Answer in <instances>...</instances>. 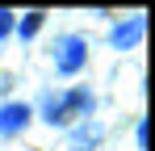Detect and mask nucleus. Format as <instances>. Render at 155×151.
Wrapping results in <instances>:
<instances>
[{"label": "nucleus", "mask_w": 155, "mask_h": 151, "mask_svg": "<svg viewBox=\"0 0 155 151\" xmlns=\"http://www.w3.org/2000/svg\"><path fill=\"white\" fill-rule=\"evenodd\" d=\"M8 29H13V13H8V8H0V38H4Z\"/></svg>", "instance_id": "nucleus-7"}, {"label": "nucleus", "mask_w": 155, "mask_h": 151, "mask_svg": "<svg viewBox=\"0 0 155 151\" xmlns=\"http://www.w3.org/2000/svg\"><path fill=\"white\" fill-rule=\"evenodd\" d=\"M42 17H46V13H25V21H21V38H29V34H38V25H42Z\"/></svg>", "instance_id": "nucleus-6"}, {"label": "nucleus", "mask_w": 155, "mask_h": 151, "mask_svg": "<svg viewBox=\"0 0 155 151\" xmlns=\"http://www.w3.org/2000/svg\"><path fill=\"white\" fill-rule=\"evenodd\" d=\"M101 134H105V130H101L97 122H84L76 134H71V147H76V151H84V147H97V143H101Z\"/></svg>", "instance_id": "nucleus-5"}, {"label": "nucleus", "mask_w": 155, "mask_h": 151, "mask_svg": "<svg viewBox=\"0 0 155 151\" xmlns=\"http://www.w3.org/2000/svg\"><path fill=\"white\" fill-rule=\"evenodd\" d=\"M84 59H88V46H84V38L76 34H67V38H59V46H54V67L63 76H76L84 67Z\"/></svg>", "instance_id": "nucleus-1"}, {"label": "nucleus", "mask_w": 155, "mask_h": 151, "mask_svg": "<svg viewBox=\"0 0 155 151\" xmlns=\"http://www.w3.org/2000/svg\"><path fill=\"white\" fill-rule=\"evenodd\" d=\"M88 109H92V92H84V88L67 92L63 101H46V118H51V122H67V118H76V113H88Z\"/></svg>", "instance_id": "nucleus-2"}, {"label": "nucleus", "mask_w": 155, "mask_h": 151, "mask_svg": "<svg viewBox=\"0 0 155 151\" xmlns=\"http://www.w3.org/2000/svg\"><path fill=\"white\" fill-rule=\"evenodd\" d=\"M143 25H147L143 17H130V21H122L117 29H113V34H109V42H113L117 50H130L134 42H138V38H143Z\"/></svg>", "instance_id": "nucleus-4"}, {"label": "nucleus", "mask_w": 155, "mask_h": 151, "mask_svg": "<svg viewBox=\"0 0 155 151\" xmlns=\"http://www.w3.org/2000/svg\"><path fill=\"white\" fill-rule=\"evenodd\" d=\"M29 122V105L13 101V105H0V134H17Z\"/></svg>", "instance_id": "nucleus-3"}]
</instances>
